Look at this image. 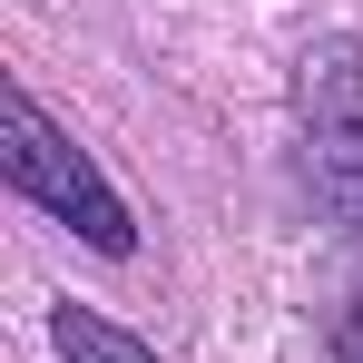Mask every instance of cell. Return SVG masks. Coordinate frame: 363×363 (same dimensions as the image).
I'll return each instance as SVG.
<instances>
[{
	"label": "cell",
	"mask_w": 363,
	"mask_h": 363,
	"mask_svg": "<svg viewBox=\"0 0 363 363\" xmlns=\"http://www.w3.org/2000/svg\"><path fill=\"white\" fill-rule=\"evenodd\" d=\"M50 334H60V354H69V363H157L147 344H138V334L99 324L89 304H60V314H50Z\"/></svg>",
	"instance_id": "3"
},
{
	"label": "cell",
	"mask_w": 363,
	"mask_h": 363,
	"mask_svg": "<svg viewBox=\"0 0 363 363\" xmlns=\"http://www.w3.org/2000/svg\"><path fill=\"white\" fill-rule=\"evenodd\" d=\"M334 363H363V304L334 314Z\"/></svg>",
	"instance_id": "4"
},
{
	"label": "cell",
	"mask_w": 363,
	"mask_h": 363,
	"mask_svg": "<svg viewBox=\"0 0 363 363\" xmlns=\"http://www.w3.org/2000/svg\"><path fill=\"white\" fill-rule=\"evenodd\" d=\"M0 138H10V147H0V157H10V186H20L30 206H50L69 236H89L99 255H128V245H138L118 186L99 177V157H89V147H69L60 128H50V108H40L20 79L0 89Z\"/></svg>",
	"instance_id": "1"
},
{
	"label": "cell",
	"mask_w": 363,
	"mask_h": 363,
	"mask_svg": "<svg viewBox=\"0 0 363 363\" xmlns=\"http://www.w3.org/2000/svg\"><path fill=\"white\" fill-rule=\"evenodd\" d=\"M304 177H314V206L363 245V40H314L304 50Z\"/></svg>",
	"instance_id": "2"
}]
</instances>
